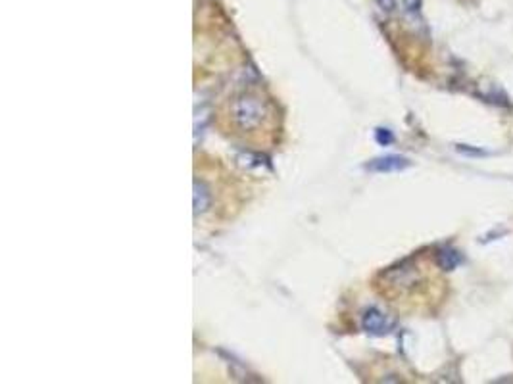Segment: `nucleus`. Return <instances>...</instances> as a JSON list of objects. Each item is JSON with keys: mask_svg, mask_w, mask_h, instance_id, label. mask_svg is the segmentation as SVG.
Instances as JSON below:
<instances>
[{"mask_svg": "<svg viewBox=\"0 0 513 384\" xmlns=\"http://www.w3.org/2000/svg\"><path fill=\"white\" fill-rule=\"evenodd\" d=\"M231 115L240 131H254L266 120L268 106L266 100L258 97L256 92H242L235 98V102L231 106Z\"/></svg>", "mask_w": 513, "mask_h": 384, "instance_id": "1", "label": "nucleus"}, {"mask_svg": "<svg viewBox=\"0 0 513 384\" xmlns=\"http://www.w3.org/2000/svg\"><path fill=\"white\" fill-rule=\"evenodd\" d=\"M387 279L395 288L406 290V288H413L419 283V271H417L416 265L406 262V264L392 267L390 271H387Z\"/></svg>", "mask_w": 513, "mask_h": 384, "instance_id": "2", "label": "nucleus"}, {"mask_svg": "<svg viewBox=\"0 0 513 384\" xmlns=\"http://www.w3.org/2000/svg\"><path fill=\"white\" fill-rule=\"evenodd\" d=\"M364 329L371 334H388V332L395 329V319L388 317L387 313H383L381 309L371 308L364 313Z\"/></svg>", "mask_w": 513, "mask_h": 384, "instance_id": "3", "label": "nucleus"}, {"mask_svg": "<svg viewBox=\"0 0 513 384\" xmlns=\"http://www.w3.org/2000/svg\"><path fill=\"white\" fill-rule=\"evenodd\" d=\"M409 162L400 156H387V158H379L369 164V169L373 171H381V173H388V171H400L404 167H408Z\"/></svg>", "mask_w": 513, "mask_h": 384, "instance_id": "4", "label": "nucleus"}, {"mask_svg": "<svg viewBox=\"0 0 513 384\" xmlns=\"http://www.w3.org/2000/svg\"><path fill=\"white\" fill-rule=\"evenodd\" d=\"M461 262V256L452 248H440L437 252V265L444 271H452Z\"/></svg>", "mask_w": 513, "mask_h": 384, "instance_id": "5", "label": "nucleus"}, {"mask_svg": "<svg viewBox=\"0 0 513 384\" xmlns=\"http://www.w3.org/2000/svg\"><path fill=\"white\" fill-rule=\"evenodd\" d=\"M381 6L385 10H400L404 14H416L419 6H421V0H379Z\"/></svg>", "mask_w": 513, "mask_h": 384, "instance_id": "6", "label": "nucleus"}, {"mask_svg": "<svg viewBox=\"0 0 513 384\" xmlns=\"http://www.w3.org/2000/svg\"><path fill=\"white\" fill-rule=\"evenodd\" d=\"M210 206V190L200 181H194V213L198 215L202 211L208 210Z\"/></svg>", "mask_w": 513, "mask_h": 384, "instance_id": "7", "label": "nucleus"}, {"mask_svg": "<svg viewBox=\"0 0 513 384\" xmlns=\"http://www.w3.org/2000/svg\"><path fill=\"white\" fill-rule=\"evenodd\" d=\"M383 131H385V129H379V131H377V138H379L381 143H385V144L390 143V141H392L390 133H383Z\"/></svg>", "mask_w": 513, "mask_h": 384, "instance_id": "8", "label": "nucleus"}]
</instances>
